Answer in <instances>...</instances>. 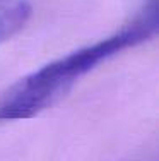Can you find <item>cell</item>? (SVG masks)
<instances>
[{
	"mask_svg": "<svg viewBox=\"0 0 159 161\" xmlns=\"http://www.w3.org/2000/svg\"><path fill=\"white\" fill-rule=\"evenodd\" d=\"M31 17V5L26 0H0V45L19 33Z\"/></svg>",
	"mask_w": 159,
	"mask_h": 161,
	"instance_id": "7a4b0ae2",
	"label": "cell"
},
{
	"mask_svg": "<svg viewBox=\"0 0 159 161\" xmlns=\"http://www.w3.org/2000/svg\"><path fill=\"white\" fill-rule=\"evenodd\" d=\"M156 31L157 0H149L120 31L43 65L0 93V124L26 120L50 108L96 65L151 40Z\"/></svg>",
	"mask_w": 159,
	"mask_h": 161,
	"instance_id": "6da1fadb",
	"label": "cell"
}]
</instances>
